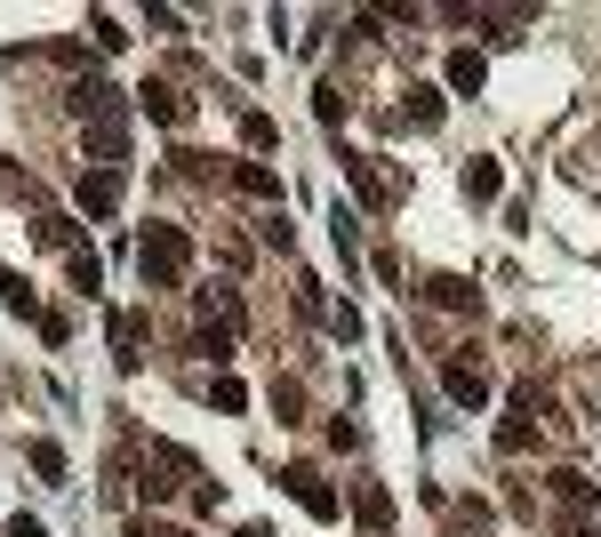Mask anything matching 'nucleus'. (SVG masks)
<instances>
[{"label": "nucleus", "instance_id": "24", "mask_svg": "<svg viewBox=\"0 0 601 537\" xmlns=\"http://www.w3.org/2000/svg\"><path fill=\"white\" fill-rule=\"evenodd\" d=\"M209 401L225 409V418H233V409H248V394H241V378H217V385H209Z\"/></svg>", "mask_w": 601, "mask_h": 537}, {"label": "nucleus", "instance_id": "28", "mask_svg": "<svg viewBox=\"0 0 601 537\" xmlns=\"http://www.w3.org/2000/svg\"><path fill=\"white\" fill-rule=\"evenodd\" d=\"M9 537H49V529H40L33 513H16V522H9Z\"/></svg>", "mask_w": 601, "mask_h": 537}, {"label": "nucleus", "instance_id": "18", "mask_svg": "<svg viewBox=\"0 0 601 537\" xmlns=\"http://www.w3.org/2000/svg\"><path fill=\"white\" fill-rule=\"evenodd\" d=\"M33 473H40V482H65V449H56V442H33Z\"/></svg>", "mask_w": 601, "mask_h": 537}, {"label": "nucleus", "instance_id": "13", "mask_svg": "<svg viewBox=\"0 0 601 537\" xmlns=\"http://www.w3.org/2000/svg\"><path fill=\"white\" fill-rule=\"evenodd\" d=\"M465 201H497V193H506V169H497V161H465Z\"/></svg>", "mask_w": 601, "mask_h": 537}, {"label": "nucleus", "instance_id": "7", "mask_svg": "<svg viewBox=\"0 0 601 537\" xmlns=\"http://www.w3.org/2000/svg\"><path fill=\"white\" fill-rule=\"evenodd\" d=\"M137 105H144V120H161V129H177V120L193 113V105H184V97L169 89V80H144V89H137Z\"/></svg>", "mask_w": 601, "mask_h": 537}, {"label": "nucleus", "instance_id": "17", "mask_svg": "<svg viewBox=\"0 0 601 537\" xmlns=\"http://www.w3.org/2000/svg\"><path fill=\"white\" fill-rule=\"evenodd\" d=\"M297 409H305L297 378H273V418H281V425H297Z\"/></svg>", "mask_w": 601, "mask_h": 537}, {"label": "nucleus", "instance_id": "26", "mask_svg": "<svg viewBox=\"0 0 601 537\" xmlns=\"http://www.w3.org/2000/svg\"><path fill=\"white\" fill-rule=\"evenodd\" d=\"M257 233H265V250H281V257H289V241H297V233H289V217H281V209H273V217H265V225H257Z\"/></svg>", "mask_w": 601, "mask_h": 537}, {"label": "nucleus", "instance_id": "20", "mask_svg": "<svg viewBox=\"0 0 601 537\" xmlns=\"http://www.w3.org/2000/svg\"><path fill=\"white\" fill-rule=\"evenodd\" d=\"M97 281H105V265H97L89 250H73V289H80V297H97Z\"/></svg>", "mask_w": 601, "mask_h": 537}, {"label": "nucleus", "instance_id": "25", "mask_svg": "<svg viewBox=\"0 0 601 537\" xmlns=\"http://www.w3.org/2000/svg\"><path fill=\"white\" fill-rule=\"evenodd\" d=\"M553 498H562V506H586L593 489H586V473H553Z\"/></svg>", "mask_w": 601, "mask_h": 537}, {"label": "nucleus", "instance_id": "5", "mask_svg": "<svg viewBox=\"0 0 601 537\" xmlns=\"http://www.w3.org/2000/svg\"><path fill=\"white\" fill-rule=\"evenodd\" d=\"M73 113L80 120H120V89H113V80H73Z\"/></svg>", "mask_w": 601, "mask_h": 537}, {"label": "nucleus", "instance_id": "16", "mask_svg": "<svg viewBox=\"0 0 601 537\" xmlns=\"http://www.w3.org/2000/svg\"><path fill=\"white\" fill-rule=\"evenodd\" d=\"M233 184H241L248 201H281V177L265 169V161H241V169H233Z\"/></svg>", "mask_w": 601, "mask_h": 537}, {"label": "nucleus", "instance_id": "8", "mask_svg": "<svg viewBox=\"0 0 601 537\" xmlns=\"http://www.w3.org/2000/svg\"><path fill=\"white\" fill-rule=\"evenodd\" d=\"M425 297L442 305V314H473V305H482V289H473L465 273H433V281H425Z\"/></svg>", "mask_w": 601, "mask_h": 537}, {"label": "nucleus", "instance_id": "21", "mask_svg": "<svg viewBox=\"0 0 601 537\" xmlns=\"http://www.w3.org/2000/svg\"><path fill=\"white\" fill-rule=\"evenodd\" d=\"M314 113L329 120V129H337V120H345V89H337V80H321V89H314Z\"/></svg>", "mask_w": 601, "mask_h": 537}, {"label": "nucleus", "instance_id": "14", "mask_svg": "<svg viewBox=\"0 0 601 537\" xmlns=\"http://www.w3.org/2000/svg\"><path fill=\"white\" fill-rule=\"evenodd\" d=\"M354 513H361V522H369V529L385 537V522H393V489H378V482H361V489H354Z\"/></svg>", "mask_w": 601, "mask_h": 537}, {"label": "nucleus", "instance_id": "27", "mask_svg": "<svg viewBox=\"0 0 601 537\" xmlns=\"http://www.w3.org/2000/svg\"><path fill=\"white\" fill-rule=\"evenodd\" d=\"M33 233H40V241H49V250H65V241H73V217H40V225H33Z\"/></svg>", "mask_w": 601, "mask_h": 537}, {"label": "nucleus", "instance_id": "10", "mask_svg": "<svg viewBox=\"0 0 601 537\" xmlns=\"http://www.w3.org/2000/svg\"><path fill=\"white\" fill-rule=\"evenodd\" d=\"M0 305H9L16 321H33V329L49 321V314H40V297H33V281H25V273H9V265H0Z\"/></svg>", "mask_w": 601, "mask_h": 537}, {"label": "nucleus", "instance_id": "3", "mask_svg": "<svg viewBox=\"0 0 601 537\" xmlns=\"http://www.w3.org/2000/svg\"><path fill=\"white\" fill-rule=\"evenodd\" d=\"M442 385H449V401H458V409H482V401H489V369H482V361H465V354L442 369Z\"/></svg>", "mask_w": 601, "mask_h": 537}, {"label": "nucleus", "instance_id": "9", "mask_svg": "<svg viewBox=\"0 0 601 537\" xmlns=\"http://www.w3.org/2000/svg\"><path fill=\"white\" fill-rule=\"evenodd\" d=\"M80 209H89V217H113V209H120V169H89V177H80Z\"/></svg>", "mask_w": 601, "mask_h": 537}, {"label": "nucleus", "instance_id": "29", "mask_svg": "<svg viewBox=\"0 0 601 537\" xmlns=\"http://www.w3.org/2000/svg\"><path fill=\"white\" fill-rule=\"evenodd\" d=\"M137 537H193V529H161V522H144Z\"/></svg>", "mask_w": 601, "mask_h": 537}, {"label": "nucleus", "instance_id": "1", "mask_svg": "<svg viewBox=\"0 0 601 537\" xmlns=\"http://www.w3.org/2000/svg\"><path fill=\"white\" fill-rule=\"evenodd\" d=\"M184 265H193V241H184L177 225H153V233L137 241V273H144V289H177Z\"/></svg>", "mask_w": 601, "mask_h": 537}, {"label": "nucleus", "instance_id": "19", "mask_svg": "<svg viewBox=\"0 0 601 537\" xmlns=\"http://www.w3.org/2000/svg\"><path fill=\"white\" fill-rule=\"evenodd\" d=\"M241 137L257 144V153H273V144H281V129H273V120H265V113H241Z\"/></svg>", "mask_w": 601, "mask_h": 537}, {"label": "nucleus", "instance_id": "30", "mask_svg": "<svg viewBox=\"0 0 601 537\" xmlns=\"http://www.w3.org/2000/svg\"><path fill=\"white\" fill-rule=\"evenodd\" d=\"M241 537H273V529H257V522H248V529H241Z\"/></svg>", "mask_w": 601, "mask_h": 537}, {"label": "nucleus", "instance_id": "11", "mask_svg": "<svg viewBox=\"0 0 601 537\" xmlns=\"http://www.w3.org/2000/svg\"><path fill=\"white\" fill-rule=\"evenodd\" d=\"M401 97H409V105H401V120H418V129H442V113H449V105H442V89H425V80H409Z\"/></svg>", "mask_w": 601, "mask_h": 537}, {"label": "nucleus", "instance_id": "4", "mask_svg": "<svg viewBox=\"0 0 601 537\" xmlns=\"http://www.w3.org/2000/svg\"><path fill=\"white\" fill-rule=\"evenodd\" d=\"M345 184L369 201V209H393V177L378 169V161H361V153H345Z\"/></svg>", "mask_w": 601, "mask_h": 537}, {"label": "nucleus", "instance_id": "2", "mask_svg": "<svg viewBox=\"0 0 601 537\" xmlns=\"http://www.w3.org/2000/svg\"><path fill=\"white\" fill-rule=\"evenodd\" d=\"M281 489H289V498H297L305 513H314V522H337V489H329L314 465H289V473H281Z\"/></svg>", "mask_w": 601, "mask_h": 537}, {"label": "nucleus", "instance_id": "6", "mask_svg": "<svg viewBox=\"0 0 601 537\" xmlns=\"http://www.w3.org/2000/svg\"><path fill=\"white\" fill-rule=\"evenodd\" d=\"M89 153L97 169H129V120H89Z\"/></svg>", "mask_w": 601, "mask_h": 537}, {"label": "nucleus", "instance_id": "15", "mask_svg": "<svg viewBox=\"0 0 601 537\" xmlns=\"http://www.w3.org/2000/svg\"><path fill=\"white\" fill-rule=\"evenodd\" d=\"M329 233H337V257L354 265V250H361V209H354V201H337V209H329Z\"/></svg>", "mask_w": 601, "mask_h": 537}, {"label": "nucleus", "instance_id": "22", "mask_svg": "<svg viewBox=\"0 0 601 537\" xmlns=\"http://www.w3.org/2000/svg\"><path fill=\"white\" fill-rule=\"evenodd\" d=\"M329 337H337V345L361 337V314H354V305H329Z\"/></svg>", "mask_w": 601, "mask_h": 537}, {"label": "nucleus", "instance_id": "23", "mask_svg": "<svg viewBox=\"0 0 601 537\" xmlns=\"http://www.w3.org/2000/svg\"><path fill=\"white\" fill-rule=\"evenodd\" d=\"M89 33H97V49H129V33H120V16H105V9L89 16Z\"/></svg>", "mask_w": 601, "mask_h": 537}, {"label": "nucleus", "instance_id": "12", "mask_svg": "<svg viewBox=\"0 0 601 537\" xmlns=\"http://www.w3.org/2000/svg\"><path fill=\"white\" fill-rule=\"evenodd\" d=\"M482 80H489L482 49H458V56H449V89H458V97H482Z\"/></svg>", "mask_w": 601, "mask_h": 537}]
</instances>
